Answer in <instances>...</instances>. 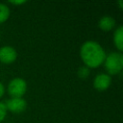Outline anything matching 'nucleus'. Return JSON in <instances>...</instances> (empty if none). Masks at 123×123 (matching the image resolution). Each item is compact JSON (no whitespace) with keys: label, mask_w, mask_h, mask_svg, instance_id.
Listing matches in <instances>:
<instances>
[{"label":"nucleus","mask_w":123,"mask_h":123,"mask_svg":"<svg viewBox=\"0 0 123 123\" xmlns=\"http://www.w3.org/2000/svg\"><path fill=\"white\" fill-rule=\"evenodd\" d=\"M10 13L11 12L9 7L4 3H0V24L8 20V18L10 17Z\"/></svg>","instance_id":"1a4fd4ad"},{"label":"nucleus","mask_w":123,"mask_h":123,"mask_svg":"<svg viewBox=\"0 0 123 123\" xmlns=\"http://www.w3.org/2000/svg\"><path fill=\"white\" fill-rule=\"evenodd\" d=\"M118 4H119V8H120V9H123V4H122V1H121V0L118 1Z\"/></svg>","instance_id":"4468645a"},{"label":"nucleus","mask_w":123,"mask_h":123,"mask_svg":"<svg viewBox=\"0 0 123 123\" xmlns=\"http://www.w3.org/2000/svg\"><path fill=\"white\" fill-rule=\"evenodd\" d=\"M111 84V77L107 73H100L96 75L93 80V87L98 91H104L110 87Z\"/></svg>","instance_id":"423d86ee"},{"label":"nucleus","mask_w":123,"mask_h":123,"mask_svg":"<svg viewBox=\"0 0 123 123\" xmlns=\"http://www.w3.org/2000/svg\"><path fill=\"white\" fill-rule=\"evenodd\" d=\"M115 19L110 15H104L100 18L99 22H98V27L104 31V32H109L111 31L114 27H115Z\"/></svg>","instance_id":"0eeeda50"},{"label":"nucleus","mask_w":123,"mask_h":123,"mask_svg":"<svg viewBox=\"0 0 123 123\" xmlns=\"http://www.w3.org/2000/svg\"><path fill=\"white\" fill-rule=\"evenodd\" d=\"M113 44L115 45L118 52L123 50V27L118 26L113 33Z\"/></svg>","instance_id":"6e6552de"},{"label":"nucleus","mask_w":123,"mask_h":123,"mask_svg":"<svg viewBox=\"0 0 123 123\" xmlns=\"http://www.w3.org/2000/svg\"><path fill=\"white\" fill-rule=\"evenodd\" d=\"M27 91V83L24 79L16 77L10 81L8 92L12 98H22Z\"/></svg>","instance_id":"7ed1b4c3"},{"label":"nucleus","mask_w":123,"mask_h":123,"mask_svg":"<svg viewBox=\"0 0 123 123\" xmlns=\"http://www.w3.org/2000/svg\"><path fill=\"white\" fill-rule=\"evenodd\" d=\"M10 4H12V5H15V6H18V5H23V4H25L27 1L26 0H10V1H8Z\"/></svg>","instance_id":"f8f14e48"},{"label":"nucleus","mask_w":123,"mask_h":123,"mask_svg":"<svg viewBox=\"0 0 123 123\" xmlns=\"http://www.w3.org/2000/svg\"><path fill=\"white\" fill-rule=\"evenodd\" d=\"M89 74H90V69H89L88 67L85 66V65L81 66V67L78 69V71H77V75H78L79 78H81V79H86V78L89 76Z\"/></svg>","instance_id":"9d476101"},{"label":"nucleus","mask_w":123,"mask_h":123,"mask_svg":"<svg viewBox=\"0 0 123 123\" xmlns=\"http://www.w3.org/2000/svg\"><path fill=\"white\" fill-rule=\"evenodd\" d=\"M7 115V109L5 107V104L0 101V122H2Z\"/></svg>","instance_id":"9b49d317"},{"label":"nucleus","mask_w":123,"mask_h":123,"mask_svg":"<svg viewBox=\"0 0 123 123\" xmlns=\"http://www.w3.org/2000/svg\"><path fill=\"white\" fill-rule=\"evenodd\" d=\"M108 75H116L123 68V55L121 52H111L106 55L103 62Z\"/></svg>","instance_id":"f03ea898"},{"label":"nucleus","mask_w":123,"mask_h":123,"mask_svg":"<svg viewBox=\"0 0 123 123\" xmlns=\"http://www.w3.org/2000/svg\"><path fill=\"white\" fill-rule=\"evenodd\" d=\"M17 58L16 50L10 45H4L0 47V62L5 64L12 63Z\"/></svg>","instance_id":"39448f33"},{"label":"nucleus","mask_w":123,"mask_h":123,"mask_svg":"<svg viewBox=\"0 0 123 123\" xmlns=\"http://www.w3.org/2000/svg\"><path fill=\"white\" fill-rule=\"evenodd\" d=\"M106 52L102 45L94 40H87L84 42L80 48V56L85 66L90 68L99 67L103 64Z\"/></svg>","instance_id":"f257e3e1"},{"label":"nucleus","mask_w":123,"mask_h":123,"mask_svg":"<svg viewBox=\"0 0 123 123\" xmlns=\"http://www.w3.org/2000/svg\"><path fill=\"white\" fill-rule=\"evenodd\" d=\"M4 93H5V87H4V85L0 82V98L4 95Z\"/></svg>","instance_id":"ddd939ff"},{"label":"nucleus","mask_w":123,"mask_h":123,"mask_svg":"<svg viewBox=\"0 0 123 123\" xmlns=\"http://www.w3.org/2000/svg\"><path fill=\"white\" fill-rule=\"evenodd\" d=\"M4 104L7 111L14 113H20L27 108V102L24 98H10Z\"/></svg>","instance_id":"20e7f679"}]
</instances>
